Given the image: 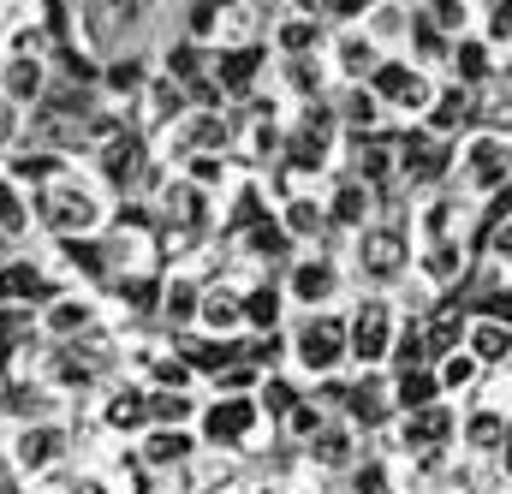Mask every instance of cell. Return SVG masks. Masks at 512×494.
Masks as SVG:
<instances>
[{
	"instance_id": "cell-1",
	"label": "cell",
	"mask_w": 512,
	"mask_h": 494,
	"mask_svg": "<svg viewBox=\"0 0 512 494\" xmlns=\"http://www.w3.org/2000/svg\"><path fill=\"white\" fill-rule=\"evenodd\" d=\"M197 435L215 453H256L262 435H280L274 417L256 405V393H209L197 411Z\"/></svg>"
},
{
	"instance_id": "cell-2",
	"label": "cell",
	"mask_w": 512,
	"mask_h": 494,
	"mask_svg": "<svg viewBox=\"0 0 512 494\" xmlns=\"http://www.w3.org/2000/svg\"><path fill=\"white\" fill-rule=\"evenodd\" d=\"M340 364H352V316L310 310L292 328V370L304 381H322V375H340Z\"/></svg>"
},
{
	"instance_id": "cell-3",
	"label": "cell",
	"mask_w": 512,
	"mask_h": 494,
	"mask_svg": "<svg viewBox=\"0 0 512 494\" xmlns=\"http://www.w3.org/2000/svg\"><path fill=\"white\" fill-rule=\"evenodd\" d=\"M6 459H12V471H18L24 483H42V477H54V471L72 459V429H66L60 417H48V423H12Z\"/></svg>"
},
{
	"instance_id": "cell-4",
	"label": "cell",
	"mask_w": 512,
	"mask_h": 494,
	"mask_svg": "<svg viewBox=\"0 0 512 494\" xmlns=\"http://www.w3.org/2000/svg\"><path fill=\"white\" fill-rule=\"evenodd\" d=\"M36 227L54 233V239H90V233L102 227V203H96L84 185L54 179V185L36 191Z\"/></svg>"
},
{
	"instance_id": "cell-5",
	"label": "cell",
	"mask_w": 512,
	"mask_h": 494,
	"mask_svg": "<svg viewBox=\"0 0 512 494\" xmlns=\"http://www.w3.org/2000/svg\"><path fill=\"white\" fill-rule=\"evenodd\" d=\"M114 364H102L90 346H54V352H42V364H36V381L48 387V393H60V399H90L102 381H108Z\"/></svg>"
},
{
	"instance_id": "cell-6",
	"label": "cell",
	"mask_w": 512,
	"mask_h": 494,
	"mask_svg": "<svg viewBox=\"0 0 512 494\" xmlns=\"http://www.w3.org/2000/svg\"><path fill=\"white\" fill-rule=\"evenodd\" d=\"M393 340H399V316L387 298H364L352 310V364L370 375V370H387L393 364Z\"/></svg>"
},
{
	"instance_id": "cell-7",
	"label": "cell",
	"mask_w": 512,
	"mask_h": 494,
	"mask_svg": "<svg viewBox=\"0 0 512 494\" xmlns=\"http://www.w3.org/2000/svg\"><path fill=\"white\" fill-rule=\"evenodd\" d=\"M36 328H42V340H54V346H78L84 334H96L102 328V304H96V292H60V298H48L42 310H36Z\"/></svg>"
},
{
	"instance_id": "cell-8",
	"label": "cell",
	"mask_w": 512,
	"mask_h": 494,
	"mask_svg": "<svg viewBox=\"0 0 512 494\" xmlns=\"http://www.w3.org/2000/svg\"><path fill=\"white\" fill-rule=\"evenodd\" d=\"M280 286H286V304H298L304 316L310 310H328L334 292H340V262L334 256H292Z\"/></svg>"
},
{
	"instance_id": "cell-9",
	"label": "cell",
	"mask_w": 512,
	"mask_h": 494,
	"mask_svg": "<svg viewBox=\"0 0 512 494\" xmlns=\"http://www.w3.org/2000/svg\"><path fill=\"white\" fill-rule=\"evenodd\" d=\"M393 435H399V447L417 459V453H441L447 441H459V411H453V399H435V405H423V411H405V417H393Z\"/></svg>"
},
{
	"instance_id": "cell-10",
	"label": "cell",
	"mask_w": 512,
	"mask_h": 494,
	"mask_svg": "<svg viewBox=\"0 0 512 494\" xmlns=\"http://www.w3.org/2000/svg\"><path fill=\"white\" fill-rule=\"evenodd\" d=\"M191 334H209V340H251V322H245V286H203V310H197V328Z\"/></svg>"
},
{
	"instance_id": "cell-11",
	"label": "cell",
	"mask_w": 512,
	"mask_h": 494,
	"mask_svg": "<svg viewBox=\"0 0 512 494\" xmlns=\"http://www.w3.org/2000/svg\"><path fill=\"white\" fill-rule=\"evenodd\" d=\"M465 185L483 191V197H495L501 185H512V143L507 137L477 131V137L465 143Z\"/></svg>"
},
{
	"instance_id": "cell-12",
	"label": "cell",
	"mask_w": 512,
	"mask_h": 494,
	"mask_svg": "<svg viewBox=\"0 0 512 494\" xmlns=\"http://www.w3.org/2000/svg\"><path fill=\"white\" fill-rule=\"evenodd\" d=\"M96 423H102L108 435L143 441V435H149V387H143V381H120V387H108L102 405H96Z\"/></svg>"
},
{
	"instance_id": "cell-13",
	"label": "cell",
	"mask_w": 512,
	"mask_h": 494,
	"mask_svg": "<svg viewBox=\"0 0 512 494\" xmlns=\"http://www.w3.org/2000/svg\"><path fill=\"white\" fill-rule=\"evenodd\" d=\"M131 453H137L155 477H179V471L203 453V435H197V429H149L143 441H131Z\"/></svg>"
},
{
	"instance_id": "cell-14",
	"label": "cell",
	"mask_w": 512,
	"mask_h": 494,
	"mask_svg": "<svg viewBox=\"0 0 512 494\" xmlns=\"http://www.w3.org/2000/svg\"><path fill=\"white\" fill-rule=\"evenodd\" d=\"M155 209H161V221L173 227V239H191V233H203V221H209V191L191 185V179H167L161 197H155Z\"/></svg>"
},
{
	"instance_id": "cell-15",
	"label": "cell",
	"mask_w": 512,
	"mask_h": 494,
	"mask_svg": "<svg viewBox=\"0 0 512 494\" xmlns=\"http://www.w3.org/2000/svg\"><path fill=\"white\" fill-rule=\"evenodd\" d=\"M304 459H310L316 471H352V465L364 459V429L346 423V417H334V423L304 447Z\"/></svg>"
},
{
	"instance_id": "cell-16",
	"label": "cell",
	"mask_w": 512,
	"mask_h": 494,
	"mask_svg": "<svg viewBox=\"0 0 512 494\" xmlns=\"http://www.w3.org/2000/svg\"><path fill=\"white\" fill-rule=\"evenodd\" d=\"M405 256H411V245H405L399 227H364V239H358V268H364L370 280H393V274L405 268Z\"/></svg>"
},
{
	"instance_id": "cell-17",
	"label": "cell",
	"mask_w": 512,
	"mask_h": 494,
	"mask_svg": "<svg viewBox=\"0 0 512 494\" xmlns=\"http://www.w3.org/2000/svg\"><path fill=\"white\" fill-rule=\"evenodd\" d=\"M370 90H376L382 102H399L405 114L429 108V84H423V72H411V66H399V60H382V66L370 72Z\"/></svg>"
},
{
	"instance_id": "cell-18",
	"label": "cell",
	"mask_w": 512,
	"mask_h": 494,
	"mask_svg": "<svg viewBox=\"0 0 512 494\" xmlns=\"http://www.w3.org/2000/svg\"><path fill=\"white\" fill-rule=\"evenodd\" d=\"M197 310H203V280L197 274H167V286H161V322L173 334H191Z\"/></svg>"
},
{
	"instance_id": "cell-19",
	"label": "cell",
	"mask_w": 512,
	"mask_h": 494,
	"mask_svg": "<svg viewBox=\"0 0 512 494\" xmlns=\"http://www.w3.org/2000/svg\"><path fill=\"white\" fill-rule=\"evenodd\" d=\"M507 411L501 405H471L465 417H459V447L465 453H501V441H507Z\"/></svg>"
},
{
	"instance_id": "cell-20",
	"label": "cell",
	"mask_w": 512,
	"mask_h": 494,
	"mask_svg": "<svg viewBox=\"0 0 512 494\" xmlns=\"http://www.w3.org/2000/svg\"><path fill=\"white\" fill-rule=\"evenodd\" d=\"M465 352H471L483 370H501V364H512V328L507 322H489V316H471V328H465Z\"/></svg>"
},
{
	"instance_id": "cell-21",
	"label": "cell",
	"mask_w": 512,
	"mask_h": 494,
	"mask_svg": "<svg viewBox=\"0 0 512 494\" xmlns=\"http://www.w3.org/2000/svg\"><path fill=\"white\" fill-rule=\"evenodd\" d=\"M262 78V48H221L215 54V84L221 96H251Z\"/></svg>"
},
{
	"instance_id": "cell-22",
	"label": "cell",
	"mask_w": 512,
	"mask_h": 494,
	"mask_svg": "<svg viewBox=\"0 0 512 494\" xmlns=\"http://www.w3.org/2000/svg\"><path fill=\"white\" fill-rule=\"evenodd\" d=\"M245 322H251V334H280L286 328V286H274V280L245 286Z\"/></svg>"
},
{
	"instance_id": "cell-23",
	"label": "cell",
	"mask_w": 512,
	"mask_h": 494,
	"mask_svg": "<svg viewBox=\"0 0 512 494\" xmlns=\"http://www.w3.org/2000/svg\"><path fill=\"white\" fill-rule=\"evenodd\" d=\"M387 381H393V411H399V417H405V411H423V405H435V399H447L435 364H429V370H387Z\"/></svg>"
},
{
	"instance_id": "cell-24",
	"label": "cell",
	"mask_w": 512,
	"mask_h": 494,
	"mask_svg": "<svg viewBox=\"0 0 512 494\" xmlns=\"http://www.w3.org/2000/svg\"><path fill=\"white\" fill-rule=\"evenodd\" d=\"M54 399H60V393H48V387L30 375V381H12V387H6L0 411H6L12 423H48V417H54Z\"/></svg>"
},
{
	"instance_id": "cell-25",
	"label": "cell",
	"mask_w": 512,
	"mask_h": 494,
	"mask_svg": "<svg viewBox=\"0 0 512 494\" xmlns=\"http://www.w3.org/2000/svg\"><path fill=\"white\" fill-rule=\"evenodd\" d=\"M239 245H245L251 262H292L298 239L286 233V221H280V215H268V221H256L251 233H239Z\"/></svg>"
},
{
	"instance_id": "cell-26",
	"label": "cell",
	"mask_w": 512,
	"mask_h": 494,
	"mask_svg": "<svg viewBox=\"0 0 512 494\" xmlns=\"http://www.w3.org/2000/svg\"><path fill=\"white\" fill-rule=\"evenodd\" d=\"M161 286H167V274H143V268L114 274V292L131 316H161Z\"/></svg>"
},
{
	"instance_id": "cell-27",
	"label": "cell",
	"mask_w": 512,
	"mask_h": 494,
	"mask_svg": "<svg viewBox=\"0 0 512 494\" xmlns=\"http://www.w3.org/2000/svg\"><path fill=\"white\" fill-rule=\"evenodd\" d=\"M42 90H48L42 60H6V66H0V96H6V102L30 108V102H42Z\"/></svg>"
},
{
	"instance_id": "cell-28",
	"label": "cell",
	"mask_w": 512,
	"mask_h": 494,
	"mask_svg": "<svg viewBox=\"0 0 512 494\" xmlns=\"http://www.w3.org/2000/svg\"><path fill=\"white\" fill-rule=\"evenodd\" d=\"M328 423H334V411H328V405H316V399L304 393V399H298V405H292V411L274 423V429H280V441H292V447H310V441H316Z\"/></svg>"
},
{
	"instance_id": "cell-29",
	"label": "cell",
	"mask_w": 512,
	"mask_h": 494,
	"mask_svg": "<svg viewBox=\"0 0 512 494\" xmlns=\"http://www.w3.org/2000/svg\"><path fill=\"white\" fill-rule=\"evenodd\" d=\"M30 227H36V203H24L18 179H0V239L18 245V239H30Z\"/></svg>"
},
{
	"instance_id": "cell-30",
	"label": "cell",
	"mask_w": 512,
	"mask_h": 494,
	"mask_svg": "<svg viewBox=\"0 0 512 494\" xmlns=\"http://www.w3.org/2000/svg\"><path fill=\"white\" fill-rule=\"evenodd\" d=\"M143 161H149V155H143V137L126 131V137H114V143L102 149V179H108V185H131V179L143 173Z\"/></svg>"
},
{
	"instance_id": "cell-31",
	"label": "cell",
	"mask_w": 512,
	"mask_h": 494,
	"mask_svg": "<svg viewBox=\"0 0 512 494\" xmlns=\"http://www.w3.org/2000/svg\"><path fill=\"white\" fill-rule=\"evenodd\" d=\"M179 143H185V155H221L227 149V120L221 114H185L179 120Z\"/></svg>"
},
{
	"instance_id": "cell-32",
	"label": "cell",
	"mask_w": 512,
	"mask_h": 494,
	"mask_svg": "<svg viewBox=\"0 0 512 494\" xmlns=\"http://www.w3.org/2000/svg\"><path fill=\"white\" fill-rule=\"evenodd\" d=\"M334 66H340L346 78L376 72V66H382V60H376V36H370V30H346V36L334 42Z\"/></svg>"
},
{
	"instance_id": "cell-33",
	"label": "cell",
	"mask_w": 512,
	"mask_h": 494,
	"mask_svg": "<svg viewBox=\"0 0 512 494\" xmlns=\"http://www.w3.org/2000/svg\"><path fill=\"white\" fill-rule=\"evenodd\" d=\"M328 221H340V227H370V185L364 179H346L334 197H328Z\"/></svg>"
},
{
	"instance_id": "cell-34",
	"label": "cell",
	"mask_w": 512,
	"mask_h": 494,
	"mask_svg": "<svg viewBox=\"0 0 512 494\" xmlns=\"http://www.w3.org/2000/svg\"><path fill=\"white\" fill-rule=\"evenodd\" d=\"M60 173H66V161L54 149H30V155L6 161V179H18V185H54Z\"/></svg>"
},
{
	"instance_id": "cell-35",
	"label": "cell",
	"mask_w": 512,
	"mask_h": 494,
	"mask_svg": "<svg viewBox=\"0 0 512 494\" xmlns=\"http://www.w3.org/2000/svg\"><path fill=\"white\" fill-rule=\"evenodd\" d=\"M280 221H286V233H292L298 245H310V239H322V227H328V203H310V197H292V203L280 209Z\"/></svg>"
},
{
	"instance_id": "cell-36",
	"label": "cell",
	"mask_w": 512,
	"mask_h": 494,
	"mask_svg": "<svg viewBox=\"0 0 512 494\" xmlns=\"http://www.w3.org/2000/svg\"><path fill=\"white\" fill-rule=\"evenodd\" d=\"M102 84L114 90V96H143L149 90V60L143 54H120V60H108V72H102Z\"/></svg>"
},
{
	"instance_id": "cell-37",
	"label": "cell",
	"mask_w": 512,
	"mask_h": 494,
	"mask_svg": "<svg viewBox=\"0 0 512 494\" xmlns=\"http://www.w3.org/2000/svg\"><path fill=\"white\" fill-rule=\"evenodd\" d=\"M316 42H322V18H310V12H298V18H286V24L274 30V48L292 54V60H304Z\"/></svg>"
},
{
	"instance_id": "cell-38",
	"label": "cell",
	"mask_w": 512,
	"mask_h": 494,
	"mask_svg": "<svg viewBox=\"0 0 512 494\" xmlns=\"http://www.w3.org/2000/svg\"><path fill=\"white\" fill-rule=\"evenodd\" d=\"M435 375H441V393L453 399V393H471V387L483 381V364H477V358H471V352L459 346V352H447V358L435 364Z\"/></svg>"
},
{
	"instance_id": "cell-39",
	"label": "cell",
	"mask_w": 512,
	"mask_h": 494,
	"mask_svg": "<svg viewBox=\"0 0 512 494\" xmlns=\"http://www.w3.org/2000/svg\"><path fill=\"white\" fill-rule=\"evenodd\" d=\"M423 280L429 286H453L459 274H465V250H459V239H447V245H435V250H423Z\"/></svg>"
},
{
	"instance_id": "cell-40",
	"label": "cell",
	"mask_w": 512,
	"mask_h": 494,
	"mask_svg": "<svg viewBox=\"0 0 512 494\" xmlns=\"http://www.w3.org/2000/svg\"><path fill=\"white\" fill-rule=\"evenodd\" d=\"M298 399H304V387H298V381H286L280 370L262 375V387H256V405H262V411H268L274 423H280V417H286V411H292Z\"/></svg>"
},
{
	"instance_id": "cell-41",
	"label": "cell",
	"mask_w": 512,
	"mask_h": 494,
	"mask_svg": "<svg viewBox=\"0 0 512 494\" xmlns=\"http://www.w3.org/2000/svg\"><path fill=\"white\" fill-rule=\"evenodd\" d=\"M256 221H268V203H262V185H239V197H233V209H227V233L239 239V233H251Z\"/></svg>"
},
{
	"instance_id": "cell-42",
	"label": "cell",
	"mask_w": 512,
	"mask_h": 494,
	"mask_svg": "<svg viewBox=\"0 0 512 494\" xmlns=\"http://www.w3.org/2000/svg\"><path fill=\"white\" fill-rule=\"evenodd\" d=\"M221 24H227V0H191V18H185V36L191 42H209Z\"/></svg>"
},
{
	"instance_id": "cell-43",
	"label": "cell",
	"mask_w": 512,
	"mask_h": 494,
	"mask_svg": "<svg viewBox=\"0 0 512 494\" xmlns=\"http://www.w3.org/2000/svg\"><path fill=\"white\" fill-rule=\"evenodd\" d=\"M346 477H352V494H393V465L387 459H358Z\"/></svg>"
},
{
	"instance_id": "cell-44",
	"label": "cell",
	"mask_w": 512,
	"mask_h": 494,
	"mask_svg": "<svg viewBox=\"0 0 512 494\" xmlns=\"http://www.w3.org/2000/svg\"><path fill=\"white\" fill-rule=\"evenodd\" d=\"M262 387V370H256L251 358H239V364H227V370L209 381V393H256Z\"/></svg>"
},
{
	"instance_id": "cell-45",
	"label": "cell",
	"mask_w": 512,
	"mask_h": 494,
	"mask_svg": "<svg viewBox=\"0 0 512 494\" xmlns=\"http://www.w3.org/2000/svg\"><path fill=\"white\" fill-rule=\"evenodd\" d=\"M417 233H423V250L447 245V239H453V203H429L423 221H417Z\"/></svg>"
},
{
	"instance_id": "cell-46",
	"label": "cell",
	"mask_w": 512,
	"mask_h": 494,
	"mask_svg": "<svg viewBox=\"0 0 512 494\" xmlns=\"http://www.w3.org/2000/svg\"><path fill=\"white\" fill-rule=\"evenodd\" d=\"M185 179L203 185V191H215V185H227V161L209 155V149H203V155H185Z\"/></svg>"
},
{
	"instance_id": "cell-47",
	"label": "cell",
	"mask_w": 512,
	"mask_h": 494,
	"mask_svg": "<svg viewBox=\"0 0 512 494\" xmlns=\"http://www.w3.org/2000/svg\"><path fill=\"white\" fill-rule=\"evenodd\" d=\"M453 72H459L465 84L489 78V48H483V42H459V48H453Z\"/></svg>"
},
{
	"instance_id": "cell-48",
	"label": "cell",
	"mask_w": 512,
	"mask_h": 494,
	"mask_svg": "<svg viewBox=\"0 0 512 494\" xmlns=\"http://www.w3.org/2000/svg\"><path fill=\"white\" fill-rule=\"evenodd\" d=\"M465 114H471L465 90H447V96H435V108H429V125H435V131H453V125H465Z\"/></svg>"
},
{
	"instance_id": "cell-49",
	"label": "cell",
	"mask_w": 512,
	"mask_h": 494,
	"mask_svg": "<svg viewBox=\"0 0 512 494\" xmlns=\"http://www.w3.org/2000/svg\"><path fill=\"white\" fill-rule=\"evenodd\" d=\"M387 173H393V149H387V143H364V149H358V179L376 185Z\"/></svg>"
},
{
	"instance_id": "cell-50",
	"label": "cell",
	"mask_w": 512,
	"mask_h": 494,
	"mask_svg": "<svg viewBox=\"0 0 512 494\" xmlns=\"http://www.w3.org/2000/svg\"><path fill=\"white\" fill-rule=\"evenodd\" d=\"M376 108H382V96H376V90H352L340 114H346V125H364V131H370V125H376Z\"/></svg>"
},
{
	"instance_id": "cell-51",
	"label": "cell",
	"mask_w": 512,
	"mask_h": 494,
	"mask_svg": "<svg viewBox=\"0 0 512 494\" xmlns=\"http://www.w3.org/2000/svg\"><path fill=\"white\" fill-rule=\"evenodd\" d=\"M471 316H489V322H507V328H512V286H507V292H483Z\"/></svg>"
},
{
	"instance_id": "cell-52",
	"label": "cell",
	"mask_w": 512,
	"mask_h": 494,
	"mask_svg": "<svg viewBox=\"0 0 512 494\" xmlns=\"http://www.w3.org/2000/svg\"><path fill=\"white\" fill-rule=\"evenodd\" d=\"M429 24L435 30H459L465 24V0H429Z\"/></svg>"
},
{
	"instance_id": "cell-53",
	"label": "cell",
	"mask_w": 512,
	"mask_h": 494,
	"mask_svg": "<svg viewBox=\"0 0 512 494\" xmlns=\"http://www.w3.org/2000/svg\"><path fill=\"white\" fill-rule=\"evenodd\" d=\"M66 494H120V483H114L108 471H78V483Z\"/></svg>"
},
{
	"instance_id": "cell-54",
	"label": "cell",
	"mask_w": 512,
	"mask_h": 494,
	"mask_svg": "<svg viewBox=\"0 0 512 494\" xmlns=\"http://www.w3.org/2000/svg\"><path fill=\"white\" fill-rule=\"evenodd\" d=\"M286 84L310 96V90H316V60H310V54H304V60H292V66H286Z\"/></svg>"
},
{
	"instance_id": "cell-55",
	"label": "cell",
	"mask_w": 512,
	"mask_h": 494,
	"mask_svg": "<svg viewBox=\"0 0 512 494\" xmlns=\"http://www.w3.org/2000/svg\"><path fill=\"white\" fill-rule=\"evenodd\" d=\"M405 30V12L399 6H376V24H370V36H399Z\"/></svg>"
},
{
	"instance_id": "cell-56",
	"label": "cell",
	"mask_w": 512,
	"mask_h": 494,
	"mask_svg": "<svg viewBox=\"0 0 512 494\" xmlns=\"http://www.w3.org/2000/svg\"><path fill=\"white\" fill-rule=\"evenodd\" d=\"M489 256H495V262H512V215L507 221H495V233H489Z\"/></svg>"
},
{
	"instance_id": "cell-57",
	"label": "cell",
	"mask_w": 512,
	"mask_h": 494,
	"mask_svg": "<svg viewBox=\"0 0 512 494\" xmlns=\"http://www.w3.org/2000/svg\"><path fill=\"white\" fill-rule=\"evenodd\" d=\"M149 233V227H155V215H149V209H143V203H126V209H120V233Z\"/></svg>"
},
{
	"instance_id": "cell-58",
	"label": "cell",
	"mask_w": 512,
	"mask_h": 494,
	"mask_svg": "<svg viewBox=\"0 0 512 494\" xmlns=\"http://www.w3.org/2000/svg\"><path fill=\"white\" fill-rule=\"evenodd\" d=\"M24 489H30V483H24V477L12 471V459L0 453V494H24Z\"/></svg>"
},
{
	"instance_id": "cell-59",
	"label": "cell",
	"mask_w": 512,
	"mask_h": 494,
	"mask_svg": "<svg viewBox=\"0 0 512 494\" xmlns=\"http://www.w3.org/2000/svg\"><path fill=\"white\" fill-rule=\"evenodd\" d=\"M489 36H495V42H501V36H512V0H501V6H495V18H489Z\"/></svg>"
},
{
	"instance_id": "cell-60",
	"label": "cell",
	"mask_w": 512,
	"mask_h": 494,
	"mask_svg": "<svg viewBox=\"0 0 512 494\" xmlns=\"http://www.w3.org/2000/svg\"><path fill=\"white\" fill-rule=\"evenodd\" d=\"M18 137V102H0V143Z\"/></svg>"
},
{
	"instance_id": "cell-61",
	"label": "cell",
	"mask_w": 512,
	"mask_h": 494,
	"mask_svg": "<svg viewBox=\"0 0 512 494\" xmlns=\"http://www.w3.org/2000/svg\"><path fill=\"white\" fill-rule=\"evenodd\" d=\"M292 6H298V12H310V18H316V6H322V0H292Z\"/></svg>"
},
{
	"instance_id": "cell-62",
	"label": "cell",
	"mask_w": 512,
	"mask_h": 494,
	"mask_svg": "<svg viewBox=\"0 0 512 494\" xmlns=\"http://www.w3.org/2000/svg\"><path fill=\"white\" fill-rule=\"evenodd\" d=\"M429 494H465V489H429Z\"/></svg>"
},
{
	"instance_id": "cell-63",
	"label": "cell",
	"mask_w": 512,
	"mask_h": 494,
	"mask_svg": "<svg viewBox=\"0 0 512 494\" xmlns=\"http://www.w3.org/2000/svg\"><path fill=\"white\" fill-rule=\"evenodd\" d=\"M251 6H268V0H251Z\"/></svg>"
},
{
	"instance_id": "cell-64",
	"label": "cell",
	"mask_w": 512,
	"mask_h": 494,
	"mask_svg": "<svg viewBox=\"0 0 512 494\" xmlns=\"http://www.w3.org/2000/svg\"><path fill=\"white\" fill-rule=\"evenodd\" d=\"M251 494H256V489H251Z\"/></svg>"
}]
</instances>
